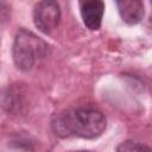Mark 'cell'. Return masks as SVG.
Wrapping results in <instances>:
<instances>
[{"label": "cell", "mask_w": 152, "mask_h": 152, "mask_svg": "<svg viewBox=\"0 0 152 152\" xmlns=\"http://www.w3.org/2000/svg\"><path fill=\"white\" fill-rule=\"evenodd\" d=\"M51 126L56 135L62 138L76 135L84 139H94L106 129V118L99 109L80 107L57 114Z\"/></svg>", "instance_id": "6da1fadb"}, {"label": "cell", "mask_w": 152, "mask_h": 152, "mask_svg": "<svg viewBox=\"0 0 152 152\" xmlns=\"http://www.w3.org/2000/svg\"><path fill=\"white\" fill-rule=\"evenodd\" d=\"M48 49V44L33 32L20 28L12 48L13 62L19 70L30 71L39 59L46 56Z\"/></svg>", "instance_id": "7a4b0ae2"}, {"label": "cell", "mask_w": 152, "mask_h": 152, "mask_svg": "<svg viewBox=\"0 0 152 152\" xmlns=\"http://www.w3.org/2000/svg\"><path fill=\"white\" fill-rule=\"evenodd\" d=\"M61 8L56 1H39L33 8V23L36 27L48 34L59 24Z\"/></svg>", "instance_id": "3957f363"}, {"label": "cell", "mask_w": 152, "mask_h": 152, "mask_svg": "<svg viewBox=\"0 0 152 152\" xmlns=\"http://www.w3.org/2000/svg\"><path fill=\"white\" fill-rule=\"evenodd\" d=\"M80 7H81V15L84 25L91 31H97L101 27L102 17L104 12L103 1H100V0L82 1L80 2Z\"/></svg>", "instance_id": "277c9868"}, {"label": "cell", "mask_w": 152, "mask_h": 152, "mask_svg": "<svg viewBox=\"0 0 152 152\" xmlns=\"http://www.w3.org/2000/svg\"><path fill=\"white\" fill-rule=\"evenodd\" d=\"M121 19L129 24H138L144 17V4L140 0H121L116 1Z\"/></svg>", "instance_id": "5b68a950"}, {"label": "cell", "mask_w": 152, "mask_h": 152, "mask_svg": "<svg viewBox=\"0 0 152 152\" xmlns=\"http://www.w3.org/2000/svg\"><path fill=\"white\" fill-rule=\"evenodd\" d=\"M116 152H151V148L145 144L134 140H126L118 146Z\"/></svg>", "instance_id": "8992f818"}, {"label": "cell", "mask_w": 152, "mask_h": 152, "mask_svg": "<svg viewBox=\"0 0 152 152\" xmlns=\"http://www.w3.org/2000/svg\"><path fill=\"white\" fill-rule=\"evenodd\" d=\"M77 152H89V151H77Z\"/></svg>", "instance_id": "52a82bcc"}]
</instances>
